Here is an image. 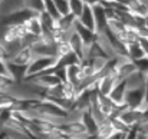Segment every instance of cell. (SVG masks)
Here are the masks:
<instances>
[{"label": "cell", "instance_id": "cell-10", "mask_svg": "<svg viewBox=\"0 0 148 139\" xmlns=\"http://www.w3.org/2000/svg\"><path fill=\"white\" fill-rule=\"evenodd\" d=\"M73 32L81 37V40H82V43L85 45V47H88L89 45H92V43L97 40V33L92 32V30H89V29H86L85 26H82V25L78 22V19H76V22H75Z\"/></svg>", "mask_w": 148, "mask_h": 139}, {"label": "cell", "instance_id": "cell-15", "mask_svg": "<svg viewBox=\"0 0 148 139\" xmlns=\"http://www.w3.org/2000/svg\"><path fill=\"white\" fill-rule=\"evenodd\" d=\"M75 22H76V17L72 16L71 13L66 14V16H60V17L56 20V29L66 30V32H72V30H73V26H75ZM56 29H55V30H56Z\"/></svg>", "mask_w": 148, "mask_h": 139}, {"label": "cell", "instance_id": "cell-16", "mask_svg": "<svg viewBox=\"0 0 148 139\" xmlns=\"http://www.w3.org/2000/svg\"><path fill=\"white\" fill-rule=\"evenodd\" d=\"M144 56H145V53H144L143 47L140 45V40L127 45V57H128L130 60L135 62V60H138V59H141V57H144Z\"/></svg>", "mask_w": 148, "mask_h": 139}, {"label": "cell", "instance_id": "cell-27", "mask_svg": "<svg viewBox=\"0 0 148 139\" xmlns=\"http://www.w3.org/2000/svg\"><path fill=\"white\" fill-rule=\"evenodd\" d=\"M4 139H16V138H12V136H9V135L6 134V136H4Z\"/></svg>", "mask_w": 148, "mask_h": 139}, {"label": "cell", "instance_id": "cell-12", "mask_svg": "<svg viewBox=\"0 0 148 139\" xmlns=\"http://www.w3.org/2000/svg\"><path fill=\"white\" fill-rule=\"evenodd\" d=\"M78 22H79L82 26H85L86 29L95 32V19H94V12H92V7H91V6H85L82 14L78 17ZM95 33H97V32H95Z\"/></svg>", "mask_w": 148, "mask_h": 139}, {"label": "cell", "instance_id": "cell-19", "mask_svg": "<svg viewBox=\"0 0 148 139\" xmlns=\"http://www.w3.org/2000/svg\"><path fill=\"white\" fill-rule=\"evenodd\" d=\"M68 1H69V13L78 19L82 14L86 4L84 3V0H68Z\"/></svg>", "mask_w": 148, "mask_h": 139}, {"label": "cell", "instance_id": "cell-20", "mask_svg": "<svg viewBox=\"0 0 148 139\" xmlns=\"http://www.w3.org/2000/svg\"><path fill=\"white\" fill-rule=\"evenodd\" d=\"M25 7L29 9L35 14H39L45 10L43 9V0H25Z\"/></svg>", "mask_w": 148, "mask_h": 139}, {"label": "cell", "instance_id": "cell-24", "mask_svg": "<svg viewBox=\"0 0 148 139\" xmlns=\"http://www.w3.org/2000/svg\"><path fill=\"white\" fill-rule=\"evenodd\" d=\"M140 45L143 47L145 56H148V39H140Z\"/></svg>", "mask_w": 148, "mask_h": 139}, {"label": "cell", "instance_id": "cell-17", "mask_svg": "<svg viewBox=\"0 0 148 139\" xmlns=\"http://www.w3.org/2000/svg\"><path fill=\"white\" fill-rule=\"evenodd\" d=\"M16 80L10 75H0V93H12L16 86Z\"/></svg>", "mask_w": 148, "mask_h": 139}, {"label": "cell", "instance_id": "cell-1", "mask_svg": "<svg viewBox=\"0 0 148 139\" xmlns=\"http://www.w3.org/2000/svg\"><path fill=\"white\" fill-rule=\"evenodd\" d=\"M56 65H58V59L55 56H35L32 59V62L26 67L25 79L36 76V75H42V73H46V72H50V70H53L56 67Z\"/></svg>", "mask_w": 148, "mask_h": 139}, {"label": "cell", "instance_id": "cell-6", "mask_svg": "<svg viewBox=\"0 0 148 139\" xmlns=\"http://www.w3.org/2000/svg\"><path fill=\"white\" fill-rule=\"evenodd\" d=\"M81 63V62H79ZM79 63H72L65 66V76H66V83L72 85L75 89L82 83V72H81V65Z\"/></svg>", "mask_w": 148, "mask_h": 139}, {"label": "cell", "instance_id": "cell-2", "mask_svg": "<svg viewBox=\"0 0 148 139\" xmlns=\"http://www.w3.org/2000/svg\"><path fill=\"white\" fill-rule=\"evenodd\" d=\"M23 82H27L29 85L40 89V91H46V89H50L53 86H56L58 83H60L59 78L53 73V70L50 72H46V73H42V75H36V76H32V78H26Z\"/></svg>", "mask_w": 148, "mask_h": 139}, {"label": "cell", "instance_id": "cell-25", "mask_svg": "<svg viewBox=\"0 0 148 139\" xmlns=\"http://www.w3.org/2000/svg\"><path fill=\"white\" fill-rule=\"evenodd\" d=\"M101 1H102V0H84V3H85L86 6H91V7H94V6H97V4H101Z\"/></svg>", "mask_w": 148, "mask_h": 139}, {"label": "cell", "instance_id": "cell-23", "mask_svg": "<svg viewBox=\"0 0 148 139\" xmlns=\"http://www.w3.org/2000/svg\"><path fill=\"white\" fill-rule=\"evenodd\" d=\"M134 65H135V67H137L138 72H141V73H144V75L148 73V56H144V57L135 60Z\"/></svg>", "mask_w": 148, "mask_h": 139}, {"label": "cell", "instance_id": "cell-22", "mask_svg": "<svg viewBox=\"0 0 148 139\" xmlns=\"http://www.w3.org/2000/svg\"><path fill=\"white\" fill-rule=\"evenodd\" d=\"M53 3H55V6H56L60 16L69 14V1L68 0H53Z\"/></svg>", "mask_w": 148, "mask_h": 139}, {"label": "cell", "instance_id": "cell-18", "mask_svg": "<svg viewBox=\"0 0 148 139\" xmlns=\"http://www.w3.org/2000/svg\"><path fill=\"white\" fill-rule=\"evenodd\" d=\"M116 132L111 123V119L102 125L98 126V131H97V135H95V139H108L109 136H112V134Z\"/></svg>", "mask_w": 148, "mask_h": 139}, {"label": "cell", "instance_id": "cell-8", "mask_svg": "<svg viewBox=\"0 0 148 139\" xmlns=\"http://www.w3.org/2000/svg\"><path fill=\"white\" fill-rule=\"evenodd\" d=\"M94 12V19H95V32L98 33H105L108 29V19L105 14V9L102 4H97L92 7Z\"/></svg>", "mask_w": 148, "mask_h": 139}, {"label": "cell", "instance_id": "cell-5", "mask_svg": "<svg viewBox=\"0 0 148 139\" xmlns=\"http://www.w3.org/2000/svg\"><path fill=\"white\" fill-rule=\"evenodd\" d=\"M118 82H119V80L116 79V76H115L114 72L111 70V72H106V73L98 76L97 83H95V89H97L98 95H101V96H109V93L112 92L114 86H115Z\"/></svg>", "mask_w": 148, "mask_h": 139}, {"label": "cell", "instance_id": "cell-7", "mask_svg": "<svg viewBox=\"0 0 148 139\" xmlns=\"http://www.w3.org/2000/svg\"><path fill=\"white\" fill-rule=\"evenodd\" d=\"M127 83H125V80H119L115 86H114V89H112V92L109 93V99L112 100V103L114 105H116L118 108H122V106H125V95H127Z\"/></svg>", "mask_w": 148, "mask_h": 139}, {"label": "cell", "instance_id": "cell-4", "mask_svg": "<svg viewBox=\"0 0 148 139\" xmlns=\"http://www.w3.org/2000/svg\"><path fill=\"white\" fill-rule=\"evenodd\" d=\"M135 70H137V67H135L134 62L130 60L128 57H116L114 69H112V72H114V75L116 76L118 80H125Z\"/></svg>", "mask_w": 148, "mask_h": 139}, {"label": "cell", "instance_id": "cell-11", "mask_svg": "<svg viewBox=\"0 0 148 139\" xmlns=\"http://www.w3.org/2000/svg\"><path fill=\"white\" fill-rule=\"evenodd\" d=\"M23 25H25V29H26V32H27L29 35H32V36H35V37H39V36L42 35V30H43V29H42V23H40L38 14L30 16Z\"/></svg>", "mask_w": 148, "mask_h": 139}, {"label": "cell", "instance_id": "cell-14", "mask_svg": "<svg viewBox=\"0 0 148 139\" xmlns=\"http://www.w3.org/2000/svg\"><path fill=\"white\" fill-rule=\"evenodd\" d=\"M144 82H145V76L144 73L135 70L131 76H128L125 79V83H127V89H140V88H144Z\"/></svg>", "mask_w": 148, "mask_h": 139}, {"label": "cell", "instance_id": "cell-21", "mask_svg": "<svg viewBox=\"0 0 148 139\" xmlns=\"http://www.w3.org/2000/svg\"><path fill=\"white\" fill-rule=\"evenodd\" d=\"M43 12H46L48 14H50L53 19H59L60 17V14H59V12H58V9H56V6H55V3H53V0H43Z\"/></svg>", "mask_w": 148, "mask_h": 139}, {"label": "cell", "instance_id": "cell-9", "mask_svg": "<svg viewBox=\"0 0 148 139\" xmlns=\"http://www.w3.org/2000/svg\"><path fill=\"white\" fill-rule=\"evenodd\" d=\"M35 57V55H33V52H32V49L30 46H26V47H22L9 62L10 63H13V65H16V66H22V67H27V65L32 62V59Z\"/></svg>", "mask_w": 148, "mask_h": 139}, {"label": "cell", "instance_id": "cell-3", "mask_svg": "<svg viewBox=\"0 0 148 139\" xmlns=\"http://www.w3.org/2000/svg\"><path fill=\"white\" fill-rule=\"evenodd\" d=\"M141 110L140 109H134V108H128V106H122L118 113H116V119H119L128 129L131 128H138V122L141 118Z\"/></svg>", "mask_w": 148, "mask_h": 139}, {"label": "cell", "instance_id": "cell-13", "mask_svg": "<svg viewBox=\"0 0 148 139\" xmlns=\"http://www.w3.org/2000/svg\"><path fill=\"white\" fill-rule=\"evenodd\" d=\"M68 43H69V46L72 49V52L79 57V60H84V56H85V45L82 43L81 37H79L75 32H72V35H71Z\"/></svg>", "mask_w": 148, "mask_h": 139}, {"label": "cell", "instance_id": "cell-26", "mask_svg": "<svg viewBox=\"0 0 148 139\" xmlns=\"http://www.w3.org/2000/svg\"><path fill=\"white\" fill-rule=\"evenodd\" d=\"M102 1H105V3H114V1H116V0H102Z\"/></svg>", "mask_w": 148, "mask_h": 139}]
</instances>
